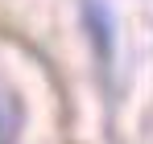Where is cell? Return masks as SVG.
I'll use <instances>...</instances> for the list:
<instances>
[{
  "label": "cell",
  "instance_id": "obj_1",
  "mask_svg": "<svg viewBox=\"0 0 153 144\" xmlns=\"http://www.w3.org/2000/svg\"><path fill=\"white\" fill-rule=\"evenodd\" d=\"M17 128H21V107H17L13 91L0 87V144H13V140H17Z\"/></svg>",
  "mask_w": 153,
  "mask_h": 144
}]
</instances>
